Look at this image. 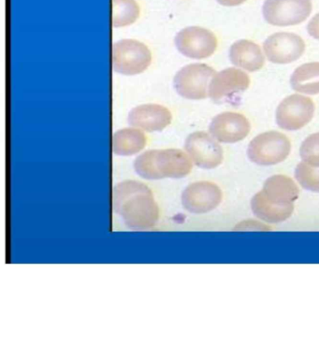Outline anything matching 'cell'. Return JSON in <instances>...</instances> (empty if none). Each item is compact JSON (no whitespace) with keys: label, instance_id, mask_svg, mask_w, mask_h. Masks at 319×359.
<instances>
[{"label":"cell","instance_id":"6da1fadb","mask_svg":"<svg viewBox=\"0 0 319 359\" xmlns=\"http://www.w3.org/2000/svg\"><path fill=\"white\" fill-rule=\"evenodd\" d=\"M114 212L125 226L134 231L152 229L159 221V207L147 184L125 180L114 185Z\"/></svg>","mask_w":319,"mask_h":359},{"label":"cell","instance_id":"7a4b0ae2","mask_svg":"<svg viewBox=\"0 0 319 359\" xmlns=\"http://www.w3.org/2000/svg\"><path fill=\"white\" fill-rule=\"evenodd\" d=\"M299 189L296 182L285 175H273L266 180L262 191L251 201L254 215L267 223H281L294 212V202Z\"/></svg>","mask_w":319,"mask_h":359},{"label":"cell","instance_id":"3957f363","mask_svg":"<svg viewBox=\"0 0 319 359\" xmlns=\"http://www.w3.org/2000/svg\"><path fill=\"white\" fill-rule=\"evenodd\" d=\"M192 160L187 153L179 149L148 150L134 161V170L141 178L158 180L182 179L191 172Z\"/></svg>","mask_w":319,"mask_h":359},{"label":"cell","instance_id":"277c9868","mask_svg":"<svg viewBox=\"0 0 319 359\" xmlns=\"http://www.w3.org/2000/svg\"><path fill=\"white\" fill-rule=\"evenodd\" d=\"M152 53L142 42L133 39H121L113 46V67L119 74H141L149 67Z\"/></svg>","mask_w":319,"mask_h":359},{"label":"cell","instance_id":"5b68a950","mask_svg":"<svg viewBox=\"0 0 319 359\" xmlns=\"http://www.w3.org/2000/svg\"><path fill=\"white\" fill-rule=\"evenodd\" d=\"M291 143L285 134L269 131L259 134L249 143L247 156L254 164L273 165L290 156Z\"/></svg>","mask_w":319,"mask_h":359},{"label":"cell","instance_id":"8992f818","mask_svg":"<svg viewBox=\"0 0 319 359\" xmlns=\"http://www.w3.org/2000/svg\"><path fill=\"white\" fill-rule=\"evenodd\" d=\"M215 74V70L208 65H187L176 73L173 86L182 97L204 100L208 95L210 83Z\"/></svg>","mask_w":319,"mask_h":359},{"label":"cell","instance_id":"52a82bcc","mask_svg":"<svg viewBox=\"0 0 319 359\" xmlns=\"http://www.w3.org/2000/svg\"><path fill=\"white\" fill-rule=\"evenodd\" d=\"M263 16L268 24L290 27L304 22L312 13L311 0H266Z\"/></svg>","mask_w":319,"mask_h":359},{"label":"cell","instance_id":"ba28073f","mask_svg":"<svg viewBox=\"0 0 319 359\" xmlns=\"http://www.w3.org/2000/svg\"><path fill=\"white\" fill-rule=\"evenodd\" d=\"M175 43L179 52L186 57L204 59L217 50V39L206 28L189 27L176 34Z\"/></svg>","mask_w":319,"mask_h":359},{"label":"cell","instance_id":"9c48e42d","mask_svg":"<svg viewBox=\"0 0 319 359\" xmlns=\"http://www.w3.org/2000/svg\"><path fill=\"white\" fill-rule=\"evenodd\" d=\"M315 109V103L310 97L291 95L285 97L277 108V125L285 130H299L311 122Z\"/></svg>","mask_w":319,"mask_h":359},{"label":"cell","instance_id":"30bf717a","mask_svg":"<svg viewBox=\"0 0 319 359\" xmlns=\"http://www.w3.org/2000/svg\"><path fill=\"white\" fill-rule=\"evenodd\" d=\"M223 199V193L214 182L201 181L189 184L182 193L184 209L193 215H204L217 209Z\"/></svg>","mask_w":319,"mask_h":359},{"label":"cell","instance_id":"8fae6325","mask_svg":"<svg viewBox=\"0 0 319 359\" xmlns=\"http://www.w3.org/2000/svg\"><path fill=\"white\" fill-rule=\"evenodd\" d=\"M184 150L197 167L212 170L222 164L224 151L215 137L204 131L190 134L184 143Z\"/></svg>","mask_w":319,"mask_h":359},{"label":"cell","instance_id":"7c38bea8","mask_svg":"<svg viewBox=\"0 0 319 359\" xmlns=\"http://www.w3.org/2000/svg\"><path fill=\"white\" fill-rule=\"evenodd\" d=\"M266 56L276 64H290L304 55L305 43L301 36L294 33L279 32L266 39Z\"/></svg>","mask_w":319,"mask_h":359},{"label":"cell","instance_id":"4fadbf2b","mask_svg":"<svg viewBox=\"0 0 319 359\" xmlns=\"http://www.w3.org/2000/svg\"><path fill=\"white\" fill-rule=\"evenodd\" d=\"M250 78L243 70L229 67L217 73L209 86V95L215 103L226 102L247 90Z\"/></svg>","mask_w":319,"mask_h":359},{"label":"cell","instance_id":"5bb4252c","mask_svg":"<svg viewBox=\"0 0 319 359\" xmlns=\"http://www.w3.org/2000/svg\"><path fill=\"white\" fill-rule=\"evenodd\" d=\"M250 129V123L245 115L231 111L217 115L209 128L212 136L223 143L240 142L248 136Z\"/></svg>","mask_w":319,"mask_h":359},{"label":"cell","instance_id":"9a60e30c","mask_svg":"<svg viewBox=\"0 0 319 359\" xmlns=\"http://www.w3.org/2000/svg\"><path fill=\"white\" fill-rule=\"evenodd\" d=\"M170 109L158 104H144L130 111L128 122L133 128L147 132L164 130L172 123Z\"/></svg>","mask_w":319,"mask_h":359},{"label":"cell","instance_id":"2e32d148","mask_svg":"<svg viewBox=\"0 0 319 359\" xmlns=\"http://www.w3.org/2000/svg\"><path fill=\"white\" fill-rule=\"evenodd\" d=\"M229 59L235 66L250 72L262 69L265 61L259 45L247 39L238 41L231 45Z\"/></svg>","mask_w":319,"mask_h":359},{"label":"cell","instance_id":"e0dca14e","mask_svg":"<svg viewBox=\"0 0 319 359\" xmlns=\"http://www.w3.org/2000/svg\"><path fill=\"white\" fill-rule=\"evenodd\" d=\"M147 144V137L142 129L123 128L114 134L113 151L116 156H134L144 150Z\"/></svg>","mask_w":319,"mask_h":359},{"label":"cell","instance_id":"ac0fdd59","mask_svg":"<svg viewBox=\"0 0 319 359\" xmlns=\"http://www.w3.org/2000/svg\"><path fill=\"white\" fill-rule=\"evenodd\" d=\"M290 83L297 92L307 95L319 94V62L299 66L291 76Z\"/></svg>","mask_w":319,"mask_h":359},{"label":"cell","instance_id":"d6986e66","mask_svg":"<svg viewBox=\"0 0 319 359\" xmlns=\"http://www.w3.org/2000/svg\"><path fill=\"white\" fill-rule=\"evenodd\" d=\"M140 16V7L135 0H113V25L128 27L134 24Z\"/></svg>","mask_w":319,"mask_h":359},{"label":"cell","instance_id":"ffe728a7","mask_svg":"<svg viewBox=\"0 0 319 359\" xmlns=\"http://www.w3.org/2000/svg\"><path fill=\"white\" fill-rule=\"evenodd\" d=\"M295 177L304 189L319 193V168L301 162L297 165Z\"/></svg>","mask_w":319,"mask_h":359},{"label":"cell","instance_id":"44dd1931","mask_svg":"<svg viewBox=\"0 0 319 359\" xmlns=\"http://www.w3.org/2000/svg\"><path fill=\"white\" fill-rule=\"evenodd\" d=\"M299 154L304 162L313 167L319 168V132L310 135L305 139Z\"/></svg>","mask_w":319,"mask_h":359},{"label":"cell","instance_id":"7402d4cb","mask_svg":"<svg viewBox=\"0 0 319 359\" xmlns=\"http://www.w3.org/2000/svg\"><path fill=\"white\" fill-rule=\"evenodd\" d=\"M308 33L313 39H319V13L313 16L307 25Z\"/></svg>","mask_w":319,"mask_h":359},{"label":"cell","instance_id":"603a6c76","mask_svg":"<svg viewBox=\"0 0 319 359\" xmlns=\"http://www.w3.org/2000/svg\"><path fill=\"white\" fill-rule=\"evenodd\" d=\"M217 1L226 7H235V6L243 4L246 0H217Z\"/></svg>","mask_w":319,"mask_h":359}]
</instances>
